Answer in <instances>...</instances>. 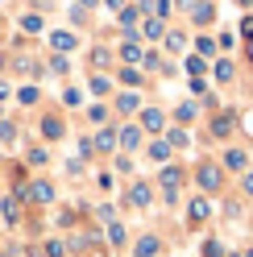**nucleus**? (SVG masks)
<instances>
[{
	"label": "nucleus",
	"instance_id": "a878e982",
	"mask_svg": "<svg viewBox=\"0 0 253 257\" xmlns=\"http://www.w3.org/2000/svg\"><path fill=\"white\" fill-rule=\"evenodd\" d=\"M67 253V245H62V240H50V245H46V257H62Z\"/></svg>",
	"mask_w": 253,
	"mask_h": 257
},
{
	"label": "nucleus",
	"instance_id": "473e14b6",
	"mask_svg": "<svg viewBox=\"0 0 253 257\" xmlns=\"http://www.w3.org/2000/svg\"><path fill=\"white\" fill-rule=\"evenodd\" d=\"M0 257H13V253H0Z\"/></svg>",
	"mask_w": 253,
	"mask_h": 257
},
{
	"label": "nucleus",
	"instance_id": "39448f33",
	"mask_svg": "<svg viewBox=\"0 0 253 257\" xmlns=\"http://www.w3.org/2000/svg\"><path fill=\"white\" fill-rule=\"evenodd\" d=\"M224 170H241V174H245V170H249V154H245V150H228V154H224Z\"/></svg>",
	"mask_w": 253,
	"mask_h": 257
},
{
	"label": "nucleus",
	"instance_id": "7c9ffc66",
	"mask_svg": "<svg viewBox=\"0 0 253 257\" xmlns=\"http://www.w3.org/2000/svg\"><path fill=\"white\" fill-rule=\"evenodd\" d=\"M5 95H9V83H0V100H5Z\"/></svg>",
	"mask_w": 253,
	"mask_h": 257
},
{
	"label": "nucleus",
	"instance_id": "1a4fd4ad",
	"mask_svg": "<svg viewBox=\"0 0 253 257\" xmlns=\"http://www.w3.org/2000/svg\"><path fill=\"white\" fill-rule=\"evenodd\" d=\"M141 124H146L150 133H158V128H162V112H158V108H146V112H141Z\"/></svg>",
	"mask_w": 253,
	"mask_h": 257
},
{
	"label": "nucleus",
	"instance_id": "bb28decb",
	"mask_svg": "<svg viewBox=\"0 0 253 257\" xmlns=\"http://www.w3.org/2000/svg\"><path fill=\"white\" fill-rule=\"evenodd\" d=\"M137 13H141V9H120V25H133Z\"/></svg>",
	"mask_w": 253,
	"mask_h": 257
},
{
	"label": "nucleus",
	"instance_id": "4be33fe9",
	"mask_svg": "<svg viewBox=\"0 0 253 257\" xmlns=\"http://www.w3.org/2000/svg\"><path fill=\"white\" fill-rule=\"evenodd\" d=\"M50 42H54V50H71V46H75V38H71V34H54Z\"/></svg>",
	"mask_w": 253,
	"mask_h": 257
},
{
	"label": "nucleus",
	"instance_id": "dca6fc26",
	"mask_svg": "<svg viewBox=\"0 0 253 257\" xmlns=\"http://www.w3.org/2000/svg\"><path fill=\"white\" fill-rule=\"evenodd\" d=\"M137 104H141V100H137L133 91H124L120 100H116V108H120V112H137Z\"/></svg>",
	"mask_w": 253,
	"mask_h": 257
},
{
	"label": "nucleus",
	"instance_id": "0eeeda50",
	"mask_svg": "<svg viewBox=\"0 0 253 257\" xmlns=\"http://www.w3.org/2000/svg\"><path fill=\"white\" fill-rule=\"evenodd\" d=\"M29 199L50 203V199H54V187H50V183H34V187H29Z\"/></svg>",
	"mask_w": 253,
	"mask_h": 257
},
{
	"label": "nucleus",
	"instance_id": "20e7f679",
	"mask_svg": "<svg viewBox=\"0 0 253 257\" xmlns=\"http://www.w3.org/2000/svg\"><path fill=\"white\" fill-rule=\"evenodd\" d=\"M187 216H191V224H203V220L212 216V203L199 195V199H191V207H187Z\"/></svg>",
	"mask_w": 253,
	"mask_h": 257
},
{
	"label": "nucleus",
	"instance_id": "f03ea898",
	"mask_svg": "<svg viewBox=\"0 0 253 257\" xmlns=\"http://www.w3.org/2000/svg\"><path fill=\"white\" fill-rule=\"evenodd\" d=\"M150 199H154L150 183H133V187H129V203H133V207H150Z\"/></svg>",
	"mask_w": 253,
	"mask_h": 257
},
{
	"label": "nucleus",
	"instance_id": "5701e85b",
	"mask_svg": "<svg viewBox=\"0 0 253 257\" xmlns=\"http://www.w3.org/2000/svg\"><path fill=\"white\" fill-rule=\"evenodd\" d=\"M17 137V124H9V120H0V141H13Z\"/></svg>",
	"mask_w": 253,
	"mask_h": 257
},
{
	"label": "nucleus",
	"instance_id": "9d476101",
	"mask_svg": "<svg viewBox=\"0 0 253 257\" xmlns=\"http://www.w3.org/2000/svg\"><path fill=\"white\" fill-rule=\"evenodd\" d=\"M191 17H195L199 25H208V21H212V5H208V0H199V5H191Z\"/></svg>",
	"mask_w": 253,
	"mask_h": 257
},
{
	"label": "nucleus",
	"instance_id": "9b49d317",
	"mask_svg": "<svg viewBox=\"0 0 253 257\" xmlns=\"http://www.w3.org/2000/svg\"><path fill=\"white\" fill-rule=\"evenodd\" d=\"M42 137H62V120L58 116H46L42 120Z\"/></svg>",
	"mask_w": 253,
	"mask_h": 257
},
{
	"label": "nucleus",
	"instance_id": "4468645a",
	"mask_svg": "<svg viewBox=\"0 0 253 257\" xmlns=\"http://www.w3.org/2000/svg\"><path fill=\"white\" fill-rule=\"evenodd\" d=\"M162 34V17H146V29H141V38H158Z\"/></svg>",
	"mask_w": 253,
	"mask_h": 257
},
{
	"label": "nucleus",
	"instance_id": "72a5a7b5",
	"mask_svg": "<svg viewBox=\"0 0 253 257\" xmlns=\"http://www.w3.org/2000/svg\"><path fill=\"white\" fill-rule=\"evenodd\" d=\"M245 257H253V249H249V253H245Z\"/></svg>",
	"mask_w": 253,
	"mask_h": 257
},
{
	"label": "nucleus",
	"instance_id": "a211bd4d",
	"mask_svg": "<svg viewBox=\"0 0 253 257\" xmlns=\"http://www.w3.org/2000/svg\"><path fill=\"white\" fill-rule=\"evenodd\" d=\"M166 146H170V150H175V146H187V133H183V128H170V133H166Z\"/></svg>",
	"mask_w": 253,
	"mask_h": 257
},
{
	"label": "nucleus",
	"instance_id": "423d86ee",
	"mask_svg": "<svg viewBox=\"0 0 253 257\" xmlns=\"http://www.w3.org/2000/svg\"><path fill=\"white\" fill-rule=\"evenodd\" d=\"M133 253H137V257H158V253H162V240H158V236H141Z\"/></svg>",
	"mask_w": 253,
	"mask_h": 257
},
{
	"label": "nucleus",
	"instance_id": "b1692460",
	"mask_svg": "<svg viewBox=\"0 0 253 257\" xmlns=\"http://www.w3.org/2000/svg\"><path fill=\"white\" fill-rule=\"evenodd\" d=\"M124 58L137 62V58H146V54H141V46H137V42H129V46H124Z\"/></svg>",
	"mask_w": 253,
	"mask_h": 257
},
{
	"label": "nucleus",
	"instance_id": "2eb2a0df",
	"mask_svg": "<svg viewBox=\"0 0 253 257\" xmlns=\"http://www.w3.org/2000/svg\"><path fill=\"white\" fill-rule=\"evenodd\" d=\"M150 158H154V162H166V158H170V146H166V141H154V146H150Z\"/></svg>",
	"mask_w": 253,
	"mask_h": 257
},
{
	"label": "nucleus",
	"instance_id": "7ed1b4c3",
	"mask_svg": "<svg viewBox=\"0 0 253 257\" xmlns=\"http://www.w3.org/2000/svg\"><path fill=\"white\" fill-rule=\"evenodd\" d=\"M158 183H162L166 191H179V187H183V170H179V166H162V174H158Z\"/></svg>",
	"mask_w": 253,
	"mask_h": 257
},
{
	"label": "nucleus",
	"instance_id": "c756f323",
	"mask_svg": "<svg viewBox=\"0 0 253 257\" xmlns=\"http://www.w3.org/2000/svg\"><path fill=\"white\" fill-rule=\"evenodd\" d=\"M104 5H108V9H124V0H104Z\"/></svg>",
	"mask_w": 253,
	"mask_h": 257
},
{
	"label": "nucleus",
	"instance_id": "c85d7f7f",
	"mask_svg": "<svg viewBox=\"0 0 253 257\" xmlns=\"http://www.w3.org/2000/svg\"><path fill=\"white\" fill-rule=\"evenodd\" d=\"M245 195L253 199V170H245Z\"/></svg>",
	"mask_w": 253,
	"mask_h": 257
},
{
	"label": "nucleus",
	"instance_id": "f257e3e1",
	"mask_svg": "<svg viewBox=\"0 0 253 257\" xmlns=\"http://www.w3.org/2000/svg\"><path fill=\"white\" fill-rule=\"evenodd\" d=\"M195 179H199V187H203V191H220V183H224V174H220V166L203 162V166L195 170Z\"/></svg>",
	"mask_w": 253,
	"mask_h": 257
},
{
	"label": "nucleus",
	"instance_id": "f3484780",
	"mask_svg": "<svg viewBox=\"0 0 253 257\" xmlns=\"http://www.w3.org/2000/svg\"><path fill=\"white\" fill-rule=\"evenodd\" d=\"M203 257H228V253H224L220 240H203Z\"/></svg>",
	"mask_w": 253,
	"mask_h": 257
},
{
	"label": "nucleus",
	"instance_id": "6ab92c4d",
	"mask_svg": "<svg viewBox=\"0 0 253 257\" xmlns=\"http://www.w3.org/2000/svg\"><path fill=\"white\" fill-rule=\"evenodd\" d=\"M0 212H5L9 224H17V216H21V212H17V199H5V207H0Z\"/></svg>",
	"mask_w": 253,
	"mask_h": 257
},
{
	"label": "nucleus",
	"instance_id": "cd10ccee",
	"mask_svg": "<svg viewBox=\"0 0 253 257\" xmlns=\"http://www.w3.org/2000/svg\"><path fill=\"white\" fill-rule=\"evenodd\" d=\"M216 79H232V62H220V67H216Z\"/></svg>",
	"mask_w": 253,
	"mask_h": 257
},
{
	"label": "nucleus",
	"instance_id": "f8f14e48",
	"mask_svg": "<svg viewBox=\"0 0 253 257\" xmlns=\"http://www.w3.org/2000/svg\"><path fill=\"white\" fill-rule=\"evenodd\" d=\"M232 124H236L232 116H216V120H212V133H216V137H228V133H232Z\"/></svg>",
	"mask_w": 253,
	"mask_h": 257
},
{
	"label": "nucleus",
	"instance_id": "ddd939ff",
	"mask_svg": "<svg viewBox=\"0 0 253 257\" xmlns=\"http://www.w3.org/2000/svg\"><path fill=\"white\" fill-rule=\"evenodd\" d=\"M116 141H120V133H112V128H104V133L96 137V150H112Z\"/></svg>",
	"mask_w": 253,
	"mask_h": 257
},
{
	"label": "nucleus",
	"instance_id": "aec40b11",
	"mask_svg": "<svg viewBox=\"0 0 253 257\" xmlns=\"http://www.w3.org/2000/svg\"><path fill=\"white\" fill-rule=\"evenodd\" d=\"M108 240H112V245H124V228H120V224L112 220V224H108Z\"/></svg>",
	"mask_w": 253,
	"mask_h": 257
},
{
	"label": "nucleus",
	"instance_id": "393cba45",
	"mask_svg": "<svg viewBox=\"0 0 253 257\" xmlns=\"http://www.w3.org/2000/svg\"><path fill=\"white\" fill-rule=\"evenodd\" d=\"M187 71H191V75L199 79V75H203V71H208V67H203V58H187Z\"/></svg>",
	"mask_w": 253,
	"mask_h": 257
},
{
	"label": "nucleus",
	"instance_id": "6e6552de",
	"mask_svg": "<svg viewBox=\"0 0 253 257\" xmlns=\"http://www.w3.org/2000/svg\"><path fill=\"white\" fill-rule=\"evenodd\" d=\"M120 146H124V150H137V146H141V128H133V124L120 128Z\"/></svg>",
	"mask_w": 253,
	"mask_h": 257
},
{
	"label": "nucleus",
	"instance_id": "2f4dec72",
	"mask_svg": "<svg viewBox=\"0 0 253 257\" xmlns=\"http://www.w3.org/2000/svg\"><path fill=\"white\" fill-rule=\"evenodd\" d=\"M241 5H245V9H249V5H253V0H241Z\"/></svg>",
	"mask_w": 253,
	"mask_h": 257
},
{
	"label": "nucleus",
	"instance_id": "412c9836",
	"mask_svg": "<svg viewBox=\"0 0 253 257\" xmlns=\"http://www.w3.org/2000/svg\"><path fill=\"white\" fill-rule=\"evenodd\" d=\"M120 83H129V87H137V83H141V71H133V67H124V71H120Z\"/></svg>",
	"mask_w": 253,
	"mask_h": 257
}]
</instances>
